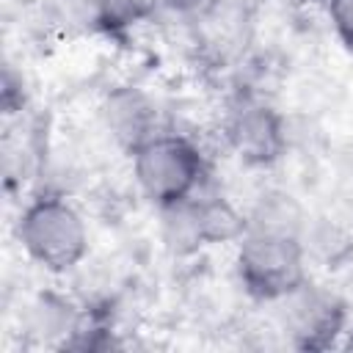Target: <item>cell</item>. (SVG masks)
<instances>
[{
	"label": "cell",
	"mask_w": 353,
	"mask_h": 353,
	"mask_svg": "<svg viewBox=\"0 0 353 353\" xmlns=\"http://www.w3.org/2000/svg\"><path fill=\"white\" fill-rule=\"evenodd\" d=\"M132 174L152 204L168 207L204 190L207 163L201 149L185 135L157 132L132 152Z\"/></svg>",
	"instance_id": "cell-1"
},
{
	"label": "cell",
	"mask_w": 353,
	"mask_h": 353,
	"mask_svg": "<svg viewBox=\"0 0 353 353\" xmlns=\"http://www.w3.org/2000/svg\"><path fill=\"white\" fill-rule=\"evenodd\" d=\"M25 254L52 273L72 270L88 251V229L83 215L61 196L33 199L17 223Z\"/></svg>",
	"instance_id": "cell-2"
},
{
	"label": "cell",
	"mask_w": 353,
	"mask_h": 353,
	"mask_svg": "<svg viewBox=\"0 0 353 353\" xmlns=\"http://www.w3.org/2000/svg\"><path fill=\"white\" fill-rule=\"evenodd\" d=\"M306 248L298 237L251 232L237 240V279L256 301H281L295 292L306 276Z\"/></svg>",
	"instance_id": "cell-3"
},
{
	"label": "cell",
	"mask_w": 353,
	"mask_h": 353,
	"mask_svg": "<svg viewBox=\"0 0 353 353\" xmlns=\"http://www.w3.org/2000/svg\"><path fill=\"white\" fill-rule=\"evenodd\" d=\"M163 240L174 254H193L207 245L237 243L248 221L245 215L218 193L199 190L196 196L160 207Z\"/></svg>",
	"instance_id": "cell-4"
},
{
	"label": "cell",
	"mask_w": 353,
	"mask_h": 353,
	"mask_svg": "<svg viewBox=\"0 0 353 353\" xmlns=\"http://www.w3.org/2000/svg\"><path fill=\"white\" fill-rule=\"evenodd\" d=\"M281 303V328L298 350H328L347 328V303L309 279Z\"/></svg>",
	"instance_id": "cell-5"
},
{
	"label": "cell",
	"mask_w": 353,
	"mask_h": 353,
	"mask_svg": "<svg viewBox=\"0 0 353 353\" xmlns=\"http://www.w3.org/2000/svg\"><path fill=\"white\" fill-rule=\"evenodd\" d=\"M223 135L229 149L240 163L251 168H268L279 163L287 152V121L284 116L254 97H240L223 121Z\"/></svg>",
	"instance_id": "cell-6"
},
{
	"label": "cell",
	"mask_w": 353,
	"mask_h": 353,
	"mask_svg": "<svg viewBox=\"0 0 353 353\" xmlns=\"http://www.w3.org/2000/svg\"><path fill=\"white\" fill-rule=\"evenodd\" d=\"M190 36L201 58H207L215 66H226L243 50L251 39V14L245 6L232 0H212L207 8L190 17Z\"/></svg>",
	"instance_id": "cell-7"
},
{
	"label": "cell",
	"mask_w": 353,
	"mask_h": 353,
	"mask_svg": "<svg viewBox=\"0 0 353 353\" xmlns=\"http://www.w3.org/2000/svg\"><path fill=\"white\" fill-rule=\"evenodd\" d=\"M99 116H102L108 135L127 154H132L135 149H141L146 141H152L160 132L154 99L143 88H135V85L110 88L99 105Z\"/></svg>",
	"instance_id": "cell-8"
},
{
	"label": "cell",
	"mask_w": 353,
	"mask_h": 353,
	"mask_svg": "<svg viewBox=\"0 0 353 353\" xmlns=\"http://www.w3.org/2000/svg\"><path fill=\"white\" fill-rule=\"evenodd\" d=\"M251 232H268V234H284V237H298L303 240V232L309 226V212L303 204L287 193V190H265L251 212L245 215Z\"/></svg>",
	"instance_id": "cell-9"
},
{
	"label": "cell",
	"mask_w": 353,
	"mask_h": 353,
	"mask_svg": "<svg viewBox=\"0 0 353 353\" xmlns=\"http://www.w3.org/2000/svg\"><path fill=\"white\" fill-rule=\"evenodd\" d=\"M306 256L323 262L325 268H342L353 256V237L328 218H309L303 232Z\"/></svg>",
	"instance_id": "cell-10"
},
{
	"label": "cell",
	"mask_w": 353,
	"mask_h": 353,
	"mask_svg": "<svg viewBox=\"0 0 353 353\" xmlns=\"http://www.w3.org/2000/svg\"><path fill=\"white\" fill-rule=\"evenodd\" d=\"M160 8V0H102L99 3V17H97V30L108 36H121L132 30L135 25L152 19Z\"/></svg>",
	"instance_id": "cell-11"
},
{
	"label": "cell",
	"mask_w": 353,
	"mask_h": 353,
	"mask_svg": "<svg viewBox=\"0 0 353 353\" xmlns=\"http://www.w3.org/2000/svg\"><path fill=\"white\" fill-rule=\"evenodd\" d=\"M325 11L342 47L353 52V0H325Z\"/></svg>",
	"instance_id": "cell-12"
},
{
	"label": "cell",
	"mask_w": 353,
	"mask_h": 353,
	"mask_svg": "<svg viewBox=\"0 0 353 353\" xmlns=\"http://www.w3.org/2000/svg\"><path fill=\"white\" fill-rule=\"evenodd\" d=\"M99 3H102V0H52V6L58 8V14H61L66 22L83 25V28H97Z\"/></svg>",
	"instance_id": "cell-13"
},
{
	"label": "cell",
	"mask_w": 353,
	"mask_h": 353,
	"mask_svg": "<svg viewBox=\"0 0 353 353\" xmlns=\"http://www.w3.org/2000/svg\"><path fill=\"white\" fill-rule=\"evenodd\" d=\"M212 0H160V8L171 11V14H182V17H193L201 8H207Z\"/></svg>",
	"instance_id": "cell-14"
},
{
	"label": "cell",
	"mask_w": 353,
	"mask_h": 353,
	"mask_svg": "<svg viewBox=\"0 0 353 353\" xmlns=\"http://www.w3.org/2000/svg\"><path fill=\"white\" fill-rule=\"evenodd\" d=\"M281 6H287V8H306V6H314V3H320V0H279Z\"/></svg>",
	"instance_id": "cell-15"
},
{
	"label": "cell",
	"mask_w": 353,
	"mask_h": 353,
	"mask_svg": "<svg viewBox=\"0 0 353 353\" xmlns=\"http://www.w3.org/2000/svg\"><path fill=\"white\" fill-rule=\"evenodd\" d=\"M347 347H353V331H350V339H347Z\"/></svg>",
	"instance_id": "cell-16"
}]
</instances>
